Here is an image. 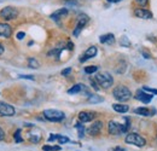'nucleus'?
<instances>
[{"mask_svg":"<svg viewBox=\"0 0 157 151\" xmlns=\"http://www.w3.org/2000/svg\"><path fill=\"white\" fill-rule=\"evenodd\" d=\"M129 128V118L126 117V123L124 125H121L116 121H110L109 125H108V130L109 133L113 134V135H118V134H122V133H126Z\"/></svg>","mask_w":157,"mask_h":151,"instance_id":"f257e3e1","label":"nucleus"},{"mask_svg":"<svg viewBox=\"0 0 157 151\" xmlns=\"http://www.w3.org/2000/svg\"><path fill=\"white\" fill-rule=\"evenodd\" d=\"M113 95L120 103H123V102H127V100H129L132 98V92L126 86H117V87L114 88Z\"/></svg>","mask_w":157,"mask_h":151,"instance_id":"f03ea898","label":"nucleus"},{"mask_svg":"<svg viewBox=\"0 0 157 151\" xmlns=\"http://www.w3.org/2000/svg\"><path fill=\"white\" fill-rule=\"evenodd\" d=\"M94 79H96V81L98 82L99 86L103 87V88H109V87H111L113 83H114V79H113V76L110 75L109 73H106V72L98 73Z\"/></svg>","mask_w":157,"mask_h":151,"instance_id":"7ed1b4c3","label":"nucleus"},{"mask_svg":"<svg viewBox=\"0 0 157 151\" xmlns=\"http://www.w3.org/2000/svg\"><path fill=\"white\" fill-rule=\"evenodd\" d=\"M126 143L127 144H132V145H136L138 148H143L146 145V140L138 133H129L126 135Z\"/></svg>","mask_w":157,"mask_h":151,"instance_id":"20e7f679","label":"nucleus"},{"mask_svg":"<svg viewBox=\"0 0 157 151\" xmlns=\"http://www.w3.org/2000/svg\"><path fill=\"white\" fill-rule=\"evenodd\" d=\"M44 116L46 120L52 121V122H59L65 118V114L60 110H56V109H48L44 111Z\"/></svg>","mask_w":157,"mask_h":151,"instance_id":"39448f33","label":"nucleus"},{"mask_svg":"<svg viewBox=\"0 0 157 151\" xmlns=\"http://www.w3.org/2000/svg\"><path fill=\"white\" fill-rule=\"evenodd\" d=\"M17 15H18V11H17L15 7H12V6H6V7H4V9L0 11V17L6 19V21H12V19H15L17 17Z\"/></svg>","mask_w":157,"mask_h":151,"instance_id":"423d86ee","label":"nucleus"},{"mask_svg":"<svg viewBox=\"0 0 157 151\" xmlns=\"http://www.w3.org/2000/svg\"><path fill=\"white\" fill-rule=\"evenodd\" d=\"M15 114H16V110L12 105L5 102H0V115L1 116H13Z\"/></svg>","mask_w":157,"mask_h":151,"instance_id":"0eeeda50","label":"nucleus"},{"mask_svg":"<svg viewBox=\"0 0 157 151\" xmlns=\"http://www.w3.org/2000/svg\"><path fill=\"white\" fill-rule=\"evenodd\" d=\"M152 98H154V95L151 93H146L144 90H138L137 93H136V99L140 100L144 104H149L152 100Z\"/></svg>","mask_w":157,"mask_h":151,"instance_id":"6e6552de","label":"nucleus"},{"mask_svg":"<svg viewBox=\"0 0 157 151\" xmlns=\"http://www.w3.org/2000/svg\"><path fill=\"white\" fill-rule=\"evenodd\" d=\"M87 22H88V17L86 16V15H81L78 19V24H76V27H75V29H74V37H78V34H80V32L83 29V27L87 24Z\"/></svg>","mask_w":157,"mask_h":151,"instance_id":"1a4fd4ad","label":"nucleus"},{"mask_svg":"<svg viewBox=\"0 0 157 151\" xmlns=\"http://www.w3.org/2000/svg\"><path fill=\"white\" fill-rule=\"evenodd\" d=\"M134 16H136V17H138V18H140V19H150V18H152V14H151L149 10L144 9V7L136 9V10H134Z\"/></svg>","mask_w":157,"mask_h":151,"instance_id":"9d476101","label":"nucleus"},{"mask_svg":"<svg viewBox=\"0 0 157 151\" xmlns=\"http://www.w3.org/2000/svg\"><path fill=\"white\" fill-rule=\"evenodd\" d=\"M101 128H103V122L101 121H96V122H93V125L87 130V133L90 134V135H98L100 131H101Z\"/></svg>","mask_w":157,"mask_h":151,"instance_id":"9b49d317","label":"nucleus"},{"mask_svg":"<svg viewBox=\"0 0 157 151\" xmlns=\"http://www.w3.org/2000/svg\"><path fill=\"white\" fill-rule=\"evenodd\" d=\"M97 55V47L96 46H91L90 48L86 50V52L83 53V56L80 58V62H85L90 58H93V57Z\"/></svg>","mask_w":157,"mask_h":151,"instance_id":"f8f14e48","label":"nucleus"},{"mask_svg":"<svg viewBox=\"0 0 157 151\" xmlns=\"http://www.w3.org/2000/svg\"><path fill=\"white\" fill-rule=\"evenodd\" d=\"M12 34V29L9 24L6 23H0V37L4 38H10Z\"/></svg>","mask_w":157,"mask_h":151,"instance_id":"ddd939ff","label":"nucleus"},{"mask_svg":"<svg viewBox=\"0 0 157 151\" xmlns=\"http://www.w3.org/2000/svg\"><path fill=\"white\" fill-rule=\"evenodd\" d=\"M94 118V114L93 113H90V111H81L78 114V120L85 123V122H90Z\"/></svg>","mask_w":157,"mask_h":151,"instance_id":"4468645a","label":"nucleus"},{"mask_svg":"<svg viewBox=\"0 0 157 151\" xmlns=\"http://www.w3.org/2000/svg\"><path fill=\"white\" fill-rule=\"evenodd\" d=\"M68 15V10L67 9H59L57 11H55L52 15H51V18L55 19L56 22H58L59 19H62L64 16H67Z\"/></svg>","mask_w":157,"mask_h":151,"instance_id":"2eb2a0df","label":"nucleus"},{"mask_svg":"<svg viewBox=\"0 0 157 151\" xmlns=\"http://www.w3.org/2000/svg\"><path fill=\"white\" fill-rule=\"evenodd\" d=\"M99 41L101 42V44H108V45H111V44H114L115 42V37H114V34H105V35H101L100 38H99Z\"/></svg>","mask_w":157,"mask_h":151,"instance_id":"dca6fc26","label":"nucleus"},{"mask_svg":"<svg viewBox=\"0 0 157 151\" xmlns=\"http://www.w3.org/2000/svg\"><path fill=\"white\" fill-rule=\"evenodd\" d=\"M136 114H139L141 116H152L155 114V110H151V109H147V108H138L134 110Z\"/></svg>","mask_w":157,"mask_h":151,"instance_id":"f3484780","label":"nucleus"},{"mask_svg":"<svg viewBox=\"0 0 157 151\" xmlns=\"http://www.w3.org/2000/svg\"><path fill=\"white\" fill-rule=\"evenodd\" d=\"M113 109L116 111V113H121V114H124L127 113L128 110H129V108H128V105H126V104H113Z\"/></svg>","mask_w":157,"mask_h":151,"instance_id":"a211bd4d","label":"nucleus"},{"mask_svg":"<svg viewBox=\"0 0 157 151\" xmlns=\"http://www.w3.org/2000/svg\"><path fill=\"white\" fill-rule=\"evenodd\" d=\"M83 88H85V86H83V85L78 83V85H74L70 90H68V93H69V95H75V93H78L80 91H82Z\"/></svg>","mask_w":157,"mask_h":151,"instance_id":"6ab92c4d","label":"nucleus"},{"mask_svg":"<svg viewBox=\"0 0 157 151\" xmlns=\"http://www.w3.org/2000/svg\"><path fill=\"white\" fill-rule=\"evenodd\" d=\"M28 65H29L30 68H33V69H38L40 67L39 62H38L35 58H33V57H30V58L28 59Z\"/></svg>","mask_w":157,"mask_h":151,"instance_id":"aec40b11","label":"nucleus"},{"mask_svg":"<svg viewBox=\"0 0 157 151\" xmlns=\"http://www.w3.org/2000/svg\"><path fill=\"white\" fill-rule=\"evenodd\" d=\"M75 127H76V130H78V137H80V138H83V135H85V127H83L82 122H81V123L78 122V123L75 125Z\"/></svg>","mask_w":157,"mask_h":151,"instance_id":"412c9836","label":"nucleus"},{"mask_svg":"<svg viewBox=\"0 0 157 151\" xmlns=\"http://www.w3.org/2000/svg\"><path fill=\"white\" fill-rule=\"evenodd\" d=\"M88 102L90 103H100V102H103V98L99 95H90Z\"/></svg>","mask_w":157,"mask_h":151,"instance_id":"4be33fe9","label":"nucleus"},{"mask_svg":"<svg viewBox=\"0 0 157 151\" xmlns=\"http://www.w3.org/2000/svg\"><path fill=\"white\" fill-rule=\"evenodd\" d=\"M98 70V68L96 67V65H90V67H86L85 68V73L86 74H93V73H96Z\"/></svg>","mask_w":157,"mask_h":151,"instance_id":"5701e85b","label":"nucleus"},{"mask_svg":"<svg viewBox=\"0 0 157 151\" xmlns=\"http://www.w3.org/2000/svg\"><path fill=\"white\" fill-rule=\"evenodd\" d=\"M42 150L44 151H59L60 150V146H50V145H45V146H42Z\"/></svg>","mask_w":157,"mask_h":151,"instance_id":"b1692460","label":"nucleus"},{"mask_svg":"<svg viewBox=\"0 0 157 151\" xmlns=\"http://www.w3.org/2000/svg\"><path fill=\"white\" fill-rule=\"evenodd\" d=\"M90 82H91L92 87H93L96 91H99V87H100V86L98 85V82L96 81V79H90Z\"/></svg>","mask_w":157,"mask_h":151,"instance_id":"393cba45","label":"nucleus"},{"mask_svg":"<svg viewBox=\"0 0 157 151\" xmlns=\"http://www.w3.org/2000/svg\"><path fill=\"white\" fill-rule=\"evenodd\" d=\"M143 90H144L145 92L151 93V95H157V90H155V88H150V87H147V86H144Z\"/></svg>","mask_w":157,"mask_h":151,"instance_id":"a878e982","label":"nucleus"},{"mask_svg":"<svg viewBox=\"0 0 157 151\" xmlns=\"http://www.w3.org/2000/svg\"><path fill=\"white\" fill-rule=\"evenodd\" d=\"M69 141V138L64 137V135H58V143L59 144H65Z\"/></svg>","mask_w":157,"mask_h":151,"instance_id":"bb28decb","label":"nucleus"},{"mask_svg":"<svg viewBox=\"0 0 157 151\" xmlns=\"http://www.w3.org/2000/svg\"><path fill=\"white\" fill-rule=\"evenodd\" d=\"M15 140H16V143H21V141H23V139L21 138V130H17L16 133H15Z\"/></svg>","mask_w":157,"mask_h":151,"instance_id":"cd10ccee","label":"nucleus"},{"mask_svg":"<svg viewBox=\"0 0 157 151\" xmlns=\"http://www.w3.org/2000/svg\"><path fill=\"white\" fill-rule=\"evenodd\" d=\"M147 2H149V0H136V4H138V5H139V6H141V7L146 6V5H147Z\"/></svg>","mask_w":157,"mask_h":151,"instance_id":"c85d7f7f","label":"nucleus"},{"mask_svg":"<svg viewBox=\"0 0 157 151\" xmlns=\"http://www.w3.org/2000/svg\"><path fill=\"white\" fill-rule=\"evenodd\" d=\"M58 135L59 134H51L48 137V141H55V140H58Z\"/></svg>","mask_w":157,"mask_h":151,"instance_id":"c756f323","label":"nucleus"},{"mask_svg":"<svg viewBox=\"0 0 157 151\" xmlns=\"http://www.w3.org/2000/svg\"><path fill=\"white\" fill-rule=\"evenodd\" d=\"M70 73H71V68H67V69H64V70L62 72V75L67 76V75H69Z\"/></svg>","mask_w":157,"mask_h":151,"instance_id":"7c9ffc66","label":"nucleus"},{"mask_svg":"<svg viewBox=\"0 0 157 151\" xmlns=\"http://www.w3.org/2000/svg\"><path fill=\"white\" fill-rule=\"evenodd\" d=\"M20 77H21V79H27V80H32V81H34V80H35L33 75H20Z\"/></svg>","mask_w":157,"mask_h":151,"instance_id":"2f4dec72","label":"nucleus"},{"mask_svg":"<svg viewBox=\"0 0 157 151\" xmlns=\"http://www.w3.org/2000/svg\"><path fill=\"white\" fill-rule=\"evenodd\" d=\"M121 45H124V46H129V42L127 41V38L126 37H123L122 40H121Z\"/></svg>","mask_w":157,"mask_h":151,"instance_id":"473e14b6","label":"nucleus"},{"mask_svg":"<svg viewBox=\"0 0 157 151\" xmlns=\"http://www.w3.org/2000/svg\"><path fill=\"white\" fill-rule=\"evenodd\" d=\"M24 37H25V33H23V32H18V33H17V39H18V40H22Z\"/></svg>","mask_w":157,"mask_h":151,"instance_id":"72a5a7b5","label":"nucleus"},{"mask_svg":"<svg viewBox=\"0 0 157 151\" xmlns=\"http://www.w3.org/2000/svg\"><path fill=\"white\" fill-rule=\"evenodd\" d=\"M4 138H5V132H4V131H2V128L0 127V140H2Z\"/></svg>","mask_w":157,"mask_h":151,"instance_id":"f704fd0d","label":"nucleus"},{"mask_svg":"<svg viewBox=\"0 0 157 151\" xmlns=\"http://www.w3.org/2000/svg\"><path fill=\"white\" fill-rule=\"evenodd\" d=\"M73 48H74V44L69 41V42H68V50H70V51H71Z\"/></svg>","mask_w":157,"mask_h":151,"instance_id":"c9c22d12","label":"nucleus"},{"mask_svg":"<svg viewBox=\"0 0 157 151\" xmlns=\"http://www.w3.org/2000/svg\"><path fill=\"white\" fill-rule=\"evenodd\" d=\"M110 151H126L123 148H115V149H111Z\"/></svg>","mask_w":157,"mask_h":151,"instance_id":"e433bc0d","label":"nucleus"},{"mask_svg":"<svg viewBox=\"0 0 157 151\" xmlns=\"http://www.w3.org/2000/svg\"><path fill=\"white\" fill-rule=\"evenodd\" d=\"M4 53V47H2V45L0 44V55H2Z\"/></svg>","mask_w":157,"mask_h":151,"instance_id":"4c0bfd02","label":"nucleus"},{"mask_svg":"<svg viewBox=\"0 0 157 151\" xmlns=\"http://www.w3.org/2000/svg\"><path fill=\"white\" fill-rule=\"evenodd\" d=\"M108 1H109V2H114V4H115V2H120V1H122V0H108Z\"/></svg>","mask_w":157,"mask_h":151,"instance_id":"58836bf2","label":"nucleus"}]
</instances>
